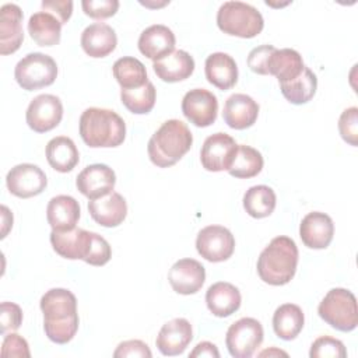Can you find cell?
<instances>
[{
    "mask_svg": "<svg viewBox=\"0 0 358 358\" xmlns=\"http://www.w3.org/2000/svg\"><path fill=\"white\" fill-rule=\"evenodd\" d=\"M43 330L46 337L56 344L73 340L78 330L77 298L66 288H52L41 298Z\"/></svg>",
    "mask_w": 358,
    "mask_h": 358,
    "instance_id": "obj_1",
    "label": "cell"
},
{
    "mask_svg": "<svg viewBox=\"0 0 358 358\" xmlns=\"http://www.w3.org/2000/svg\"><path fill=\"white\" fill-rule=\"evenodd\" d=\"M298 248L294 239L280 235L270 241L257 259V274L270 285L288 284L296 271Z\"/></svg>",
    "mask_w": 358,
    "mask_h": 358,
    "instance_id": "obj_2",
    "label": "cell"
},
{
    "mask_svg": "<svg viewBox=\"0 0 358 358\" xmlns=\"http://www.w3.org/2000/svg\"><path fill=\"white\" fill-rule=\"evenodd\" d=\"M80 136L91 148L120 145L126 138V123L112 109L88 108L80 116Z\"/></svg>",
    "mask_w": 358,
    "mask_h": 358,
    "instance_id": "obj_3",
    "label": "cell"
},
{
    "mask_svg": "<svg viewBox=\"0 0 358 358\" xmlns=\"http://www.w3.org/2000/svg\"><path fill=\"white\" fill-rule=\"evenodd\" d=\"M192 144L193 136L187 124L179 119H169L151 136L147 151L154 165L168 168L182 159Z\"/></svg>",
    "mask_w": 358,
    "mask_h": 358,
    "instance_id": "obj_4",
    "label": "cell"
},
{
    "mask_svg": "<svg viewBox=\"0 0 358 358\" xmlns=\"http://www.w3.org/2000/svg\"><path fill=\"white\" fill-rule=\"evenodd\" d=\"M218 28L232 36L255 38L264 27L263 17L257 8L242 1H225L217 11Z\"/></svg>",
    "mask_w": 358,
    "mask_h": 358,
    "instance_id": "obj_5",
    "label": "cell"
},
{
    "mask_svg": "<svg viewBox=\"0 0 358 358\" xmlns=\"http://www.w3.org/2000/svg\"><path fill=\"white\" fill-rule=\"evenodd\" d=\"M319 316L338 331H352L358 324L355 295L345 288H333L320 301Z\"/></svg>",
    "mask_w": 358,
    "mask_h": 358,
    "instance_id": "obj_6",
    "label": "cell"
},
{
    "mask_svg": "<svg viewBox=\"0 0 358 358\" xmlns=\"http://www.w3.org/2000/svg\"><path fill=\"white\" fill-rule=\"evenodd\" d=\"M14 77L22 90L35 91L55 83L57 64L49 55L39 52L28 53L17 63Z\"/></svg>",
    "mask_w": 358,
    "mask_h": 358,
    "instance_id": "obj_7",
    "label": "cell"
},
{
    "mask_svg": "<svg viewBox=\"0 0 358 358\" xmlns=\"http://www.w3.org/2000/svg\"><path fill=\"white\" fill-rule=\"evenodd\" d=\"M263 326L253 317H242L232 323L225 336V344L234 358H250L263 341Z\"/></svg>",
    "mask_w": 358,
    "mask_h": 358,
    "instance_id": "obj_8",
    "label": "cell"
},
{
    "mask_svg": "<svg viewBox=\"0 0 358 358\" xmlns=\"http://www.w3.org/2000/svg\"><path fill=\"white\" fill-rule=\"evenodd\" d=\"M196 249L199 255L213 263L228 260L235 249V238L222 225H208L197 234Z\"/></svg>",
    "mask_w": 358,
    "mask_h": 358,
    "instance_id": "obj_9",
    "label": "cell"
},
{
    "mask_svg": "<svg viewBox=\"0 0 358 358\" xmlns=\"http://www.w3.org/2000/svg\"><path fill=\"white\" fill-rule=\"evenodd\" d=\"M238 144L227 133H214L208 136L200 150V161L204 169L210 172L228 171L234 162Z\"/></svg>",
    "mask_w": 358,
    "mask_h": 358,
    "instance_id": "obj_10",
    "label": "cell"
},
{
    "mask_svg": "<svg viewBox=\"0 0 358 358\" xmlns=\"http://www.w3.org/2000/svg\"><path fill=\"white\" fill-rule=\"evenodd\" d=\"M63 117V105L60 98L52 94H41L35 96L25 113L29 129L36 133H46L55 129Z\"/></svg>",
    "mask_w": 358,
    "mask_h": 358,
    "instance_id": "obj_11",
    "label": "cell"
},
{
    "mask_svg": "<svg viewBox=\"0 0 358 358\" xmlns=\"http://www.w3.org/2000/svg\"><path fill=\"white\" fill-rule=\"evenodd\" d=\"M6 185L8 192L15 197L29 199L41 194L45 190L48 179L45 172L38 165L18 164L8 171Z\"/></svg>",
    "mask_w": 358,
    "mask_h": 358,
    "instance_id": "obj_12",
    "label": "cell"
},
{
    "mask_svg": "<svg viewBox=\"0 0 358 358\" xmlns=\"http://www.w3.org/2000/svg\"><path fill=\"white\" fill-rule=\"evenodd\" d=\"M182 112L185 117L197 127L211 126L218 113L217 96L204 88H194L185 94L182 99Z\"/></svg>",
    "mask_w": 358,
    "mask_h": 358,
    "instance_id": "obj_13",
    "label": "cell"
},
{
    "mask_svg": "<svg viewBox=\"0 0 358 358\" xmlns=\"http://www.w3.org/2000/svg\"><path fill=\"white\" fill-rule=\"evenodd\" d=\"M116 175L112 168L105 164H92L85 166L76 179L78 192L88 200L103 197L113 192Z\"/></svg>",
    "mask_w": 358,
    "mask_h": 358,
    "instance_id": "obj_14",
    "label": "cell"
},
{
    "mask_svg": "<svg viewBox=\"0 0 358 358\" xmlns=\"http://www.w3.org/2000/svg\"><path fill=\"white\" fill-rule=\"evenodd\" d=\"M168 281L175 292L192 295L201 289L206 281V268L194 259H180L169 268Z\"/></svg>",
    "mask_w": 358,
    "mask_h": 358,
    "instance_id": "obj_15",
    "label": "cell"
},
{
    "mask_svg": "<svg viewBox=\"0 0 358 358\" xmlns=\"http://www.w3.org/2000/svg\"><path fill=\"white\" fill-rule=\"evenodd\" d=\"M192 338L193 329L190 322L183 317H176L161 327L155 344L162 355L173 357L183 354Z\"/></svg>",
    "mask_w": 358,
    "mask_h": 358,
    "instance_id": "obj_16",
    "label": "cell"
},
{
    "mask_svg": "<svg viewBox=\"0 0 358 358\" xmlns=\"http://www.w3.org/2000/svg\"><path fill=\"white\" fill-rule=\"evenodd\" d=\"M333 220L324 213H309L299 224V236L303 245L310 249H326L333 241Z\"/></svg>",
    "mask_w": 358,
    "mask_h": 358,
    "instance_id": "obj_17",
    "label": "cell"
},
{
    "mask_svg": "<svg viewBox=\"0 0 358 358\" xmlns=\"http://www.w3.org/2000/svg\"><path fill=\"white\" fill-rule=\"evenodd\" d=\"M22 10L14 3H7L0 8V53L10 55L20 49L24 41Z\"/></svg>",
    "mask_w": 358,
    "mask_h": 358,
    "instance_id": "obj_18",
    "label": "cell"
},
{
    "mask_svg": "<svg viewBox=\"0 0 358 358\" xmlns=\"http://www.w3.org/2000/svg\"><path fill=\"white\" fill-rule=\"evenodd\" d=\"M88 211L96 224L113 228L124 221L127 215V204L120 193L110 192L103 197L90 200Z\"/></svg>",
    "mask_w": 358,
    "mask_h": 358,
    "instance_id": "obj_19",
    "label": "cell"
},
{
    "mask_svg": "<svg viewBox=\"0 0 358 358\" xmlns=\"http://www.w3.org/2000/svg\"><path fill=\"white\" fill-rule=\"evenodd\" d=\"M259 116L257 102L246 94H232L224 103V122L235 130H243L255 124Z\"/></svg>",
    "mask_w": 358,
    "mask_h": 358,
    "instance_id": "obj_20",
    "label": "cell"
},
{
    "mask_svg": "<svg viewBox=\"0 0 358 358\" xmlns=\"http://www.w3.org/2000/svg\"><path fill=\"white\" fill-rule=\"evenodd\" d=\"M92 232L81 229V228H73L70 231H52L50 232V243L53 246V250L69 260H84L90 243H91Z\"/></svg>",
    "mask_w": 358,
    "mask_h": 358,
    "instance_id": "obj_21",
    "label": "cell"
},
{
    "mask_svg": "<svg viewBox=\"0 0 358 358\" xmlns=\"http://www.w3.org/2000/svg\"><path fill=\"white\" fill-rule=\"evenodd\" d=\"M176 38L171 28L154 24L145 28L138 38V50L151 60H158L175 50Z\"/></svg>",
    "mask_w": 358,
    "mask_h": 358,
    "instance_id": "obj_22",
    "label": "cell"
},
{
    "mask_svg": "<svg viewBox=\"0 0 358 358\" xmlns=\"http://www.w3.org/2000/svg\"><path fill=\"white\" fill-rule=\"evenodd\" d=\"M117 45L115 29L103 22H94L88 25L81 34L83 50L94 59L106 57Z\"/></svg>",
    "mask_w": 358,
    "mask_h": 358,
    "instance_id": "obj_23",
    "label": "cell"
},
{
    "mask_svg": "<svg viewBox=\"0 0 358 358\" xmlns=\"http://www.w3.org/2000/svg\"><path fill=\"white\" fill-rule=\"evenodd\" d=\"M78 201L67 194H59L49 200L46 207V218L52 231H70L76 228L80 220Z\"/></svg>",
    "mask_w": 358,
    "mask_h": 358,
    "instance_id": "obj_24",
    "label": "cell"
},
{
    "mask_svg": "<svg viewBox=\"0 0 358 358\" xmlns=\"http://www.w3.org/2000/svg\"><path fill=\"white\" fill-rule=\"evenodd\" d=\"M242 302L239 289L231 282L218 281L208 287L206 303L208 310L217 317H228L235 313Z\"/></svg>",
    "mask_w": 358,
    "mask_h": 358,
    "instance_id": "obj_25",
    "label": "cell"
},
{
    "mask_svg": "<svg viewBox=\"0 0 358 358\" xmlns=\"http://www.w3.org/2000/svg\"><path fill=\"white\" fill-rule=\"evenodd\" d=\"M152 69L158 78L165 83H178L189 78L194 71V60L186 50H173L155 60Z\"/></svg>",
    "mask_w": 358,
    "mask_h": 358,
    "instance_id": "obj_26",
    "label": "cell"
},
{
    "mask_svg": "<svg viewBox=\"0 0 358 358\" xmlns=\"http://www.w3.org/2000/svg\"><path fill=\"white\" fill-rule=\"evenodd\" d=\"M206 78L218 90L227 91L238 81V66L232 56L224 52L211 53L204 64Z\"/></svg>",
    "mask_w": 358,
    "mask_h": 358,
    "instance_id": "obj_27",
    "label": "cell"
},
{
    "mask_svg": "<svg viewBox=\"0 0 358 358\" xmlns=\"http://www.w3.org/2000/svg\"><path fill=\"white\" fill-rule=\"evenodd\" d=\"M305 69L302 56L289 48L274 49L267 62V74L274 76L278 83L295 80Z\"/></svg>",
    "mask_w": 358,
    "mask_h": 358,
    "instance_id": "obj_28",
    "label": "cell"
},
{
    "mask_svg": "<svg viewBox=\"0 0 358 358\" xmlns=\"http://www.w3.org/2000/svg\"><path fill=\"white\" fill-rule=\"evenodd\" d=\"M45 154L49 165L62 173L73 171L80 161V154L74 141L66 136L53 137L46 144Z\"/></svg>",
    "mask_w": 358,
    "mask_h": 358,
    "instance_id": "obj_29",
    "label": "cell"
},
{
    "mask_svg": "<svg viewBox=\"0 0 358 358\" xmlns=\"http://www.w3.org/2000/svg\"><path fill=\"white\" fill-rule=\"evenodd\" d=\"M305 316L302 309L295 303L280 305L273 315V330L281 340H294L303 327Z\"/></svg>",
    "mask_w": 358,
    "mask_h": 358,
    "instance_id": "obj_30",
    "label": "cell"
},
{
    "mask_svg": "<svg viewBox=\"0 0 358 358\" xmlns=\"http://www.w3.org/2000/svg\"><path fill=\"white\" fill-rule=\"evenodd\" d=\"M28 32L39 46H53L60 42L62 22L48 11H38L29 17Z\"/></svg>",
    "mask_w": 358,
    "mask_h": 358,
    "instance_id": "obj_31",
    "label": "cell"
},
{
    "mask_svg": "<svg viewBox=\"0 0 358 358\" xmlns=\"http://www.w3.org/2000/svg\"><path fill=\"white\" fill-rule=\"evenodd\" d=\"M113 77L122 87V90H131L143 87L148 83L145 66L136 57L123 56L113 63Z\"/></svg>",
    "mask_w": 358,
    "mask_h": 358,
    "instance_id": "obj_32",
    "label": "cell"
},
{
    "mask_svg": "<svg viewBox=\"0 0 358 358\" xmlns=\"http://www.w3.org/2000/svg\"><path fill=\"white\" fill-rule=\"evenodd\" d=\"M316 88H317V78L315 73L306 66L295 80L280 84L281 94L288 102L294 105H302L309 102L315 96Z\"/></svg>",
    "mask_w": 358,
    "mask_h": 358,
    "instance_id": "obj_33",
    "label": "cell"
},
{
    "mask_svg": "<svg viewBox=\"0 0 358 358\" xmlns=\"http://www.w3.org/2000/svg\"><path fill=\"white\" fill-rule=\"evenodd\" d=\"M277 197L274 190L266 185L252 186L243 194V208L253 218H266L275 208Z\"/></svg>",
    "mask_w": 358,
    "mask_h": 358,
    "instance_id": "obj_34",
    "label": "cell"
},
{
    "mask_svg": "<svg viewBox=\"0 0 358 358\" xmlns=\"http://www.w3.org/2000/svg\"><path fill=\"white\" fill-rule=\"evenodd\" d=\"M263 164L264 161L260 151L250 145L241 144L236 148V154L228 173L238 179H249L262 172Z\"/></svg>",
    "mask_w": 358,
    "mask_h": 358,
    "instance_id": "obj_35",
    "label": "cell"
},
{
    "mask_svg": "<svg viewBox=\"0 0 358 358\" xmlns=\"http://www.w3.org/2000/svg\"><path fill=\"white\" fill-rule=\"evenodd\" d=\"M157 99V90L151 81L145 83L143 87L131 88V90H122L120 91V101L122 103L136 115H145L151 112L155 105Z\"/></svg>",
    "mask_w": 358,
    "mask_h": 358,
    "instance_id": "obj_36",
    "label": "cell"
},
{
    "mask_svg": "<svg viewBox=\"0 0 358 358\" xmlns=\"http://www.w3.org/2000/svg\"><path fill=\"white\" fill-rule=\"evenodd\" d=\"M310 358H345L347 350L344 344L330 336H322L316 338L309 351Z\"/></svg>",
    "mask_w": 358,
    "mask_h": 358,
    "instance_id": "obj_37",
    "label": "cell"
},
{
    "mask_svg": "<svg viewBox=\"0 0 358 358\" xmlns=\"http://www.w3.org/2000/svg\"><path fill=\"white\" fill-rule=\"evenodd\" d=\"M338 131L345 143L352 147L358 144V108L351 106L345 109L338 119Z\"/></svg>",
    "mask_w": 358,
    "mask_h": 358,
    "instance_id": "obj_38",
    "label": "cell"
},
{
    "mask_svg": "<svg viewBox=\"0 0 358 358\" xmlns=\"http://www.w3.org/2000/svg\"><path fill=\"white\" fill-rule=\"evenodd\" d=\"M110 256H112V250L108 241L101 235L92 232L90 249L84 262L91 266H103L110 260Z\"/></svg>",
    "mask_w": 358,
    "mask_h": 358,
    "instance_id": "obj_39",
    "label": "cell"
},
{
    "mask_svg": "<svg viewBox=\"0 0 358 358\" xmlns=\"http://www.w3.org/2000/svg\"><path fill=\"white\" fill-rule=\"evenodd\" d=\"M81 7L85 15L94 20H105L116 14L119 10L117 0H83Z\"/></svg>",
    "mask_w": 358,
    "mask_h": 358,
    "instance_id": "obj_40",
    "label": "cell"
},
{
    "mask_svg": "<svg viewBox=\"0 0 358 358\" xmlns=\"http://www.w3.org/2000/svg\"><path fill=\"white\" fill-rule=\"evenodd\" d=\"M1 334H7L20 329L22 323V310L14 302H1L0 306Z\"/></svg>",
    "mask_w": 358,
    "mask_h": 358,
    "instance_id": "obj_41",
    "label": "cell"
},
{
    "mask_svg": "<svg viewBox=\"0 0 358 358\" xmlns=\"http://www.w3.org/2000/svg\"><path fill=\"white\" fill-rule=\"evenodd\" d=\"M1 355L3 357H22V358H29V347L28 343L24 337L15 333L6 334L3 344H1Z\"/></svg>",
    "mask_w": 358,
    "mask_h": 358,
    "instance_id": "obj_42",
    "label": "cell"
},
{
    "mask_svg": "<svg viewBox=\"0 0 358 358\" xmlns=\"http://www.w3.org/2000/svg\"><path fill=\"white\" fill-rule=\"evenodd\" d=\"M274 49L275 48L273 45H262V46L252 49L248 56L249 69L256 74L266 76L267 74V62Z\"/></svg>",
    "mask_w": 358,
    "mask_h": 358,
    "instance_id": "obj_43",
    "label": "cell"
},
{
    "mask_svg": "<svg viewBox=\"0 0 358 358\" xmlns=\"http://www.w3.org/2000/svg\"><path fill=\"white\" fill-rule=\"evenodd\" d=\"M115 358H126V357H152V352L150 350V347L141 341V340H127V341H122L115 352H113Z\"/></svg>",
    "mask_w": 358,
    "mask_h": 358,
    "instance_id": "obj_44",
    "label": "cell"
},
{
    "mask_svg": "<svg viewBox=\"0 0 358 358\" xmlns=\"http://www.w3.org/2000/svg\"><path fill=\"white\" fill-rule=\"evenodd\" d=\"M42 8H43V11L53 14L63 25L70 20V17L73 14V1H70V0H43Z\"/></svg>",
    "mask_w": 358,
    "mask_h": 358,
    "instance_id": "obj_45",
    "label": "cell"
},
{
    "mask_svg": "<svg viewBox=\"0 0 358 358\" xmlns=\"http://www.w3.org/2000/svg\"><path fill=\"white\" fill-rule=\"evenodd\" d=\"M190 357L192 358H196V357H211V358H218L220 357V352H218V348L215 344L210 343V341H201L199 343L194 350L190 352Z\"/></svg>",
    "mask_w": 358,
    "mask_h": 358,
    "instance_id": "obj_46",
    "label": "cell"
},
{
    "mask_svg": "<svg viewBox=\"0 0 358 358\" xmlns=\"http://www.w3.org/2000/svg\"><path fill=\"white\" fill-rule=\"evenodd\" d=\"M1 211H3V232H1V238H4L8 232V228L13 227V214L8 211V208L6 206H1Z\"/></svg>",
    "mask_w": 358,
    "mask_h": 358,
    "instance_id": "obj_47",
    "label": "cell"
},
{
    "mask_svg": "<svg viewBox=\"0 0 358 358\" xmlns=\"http://www.w3.org/2000/svg\"><path fill=\"white\" fill-rule=\"evenodd\" d=\"M259 355L260 357H266V355H268V357H271V355H284V357H287L288 354L285 351H281V350H277V348H270V350L262 351Z\"/></svg>",
    "mask_w": 358,
    "mask_h": 358,
    "instance_id": "obj_48",
    "label": "cell"
}]
</instances>
